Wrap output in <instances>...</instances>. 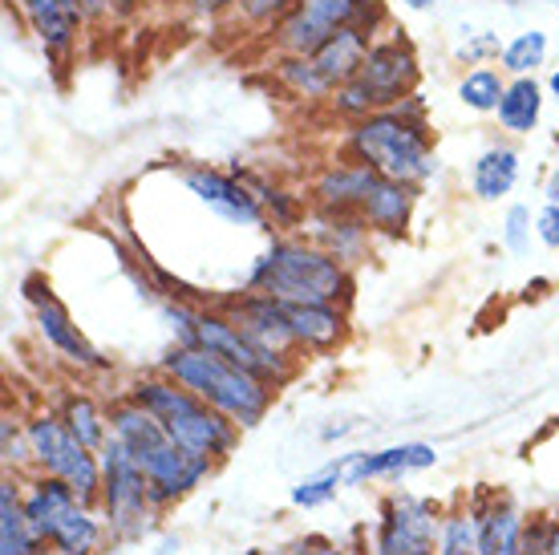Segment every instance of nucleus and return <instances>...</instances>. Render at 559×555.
<instances>
[{
	"mask_svg": "<svg viewBox=\"0 0 559 555\" xmlns=\"http://www.w3.org/2000/svg\"><path fill=\"white\" fill-rule=\"evenodd\" d=\"M182 182L191 187L199 203L207 211H215L219 220L236 223V227H264V208L236 175H224V170H211V167H191L182 175Z\"/></svg>",
	"mask_w": 559,
	"mask_h": 555,
	"instance_id": "nucleus-14",
	"label": "nucleus"
},
{
	"mask_svg": "<svg viewBox=\"0 0 559 555\" xmlns=\"http://www.w3.org/2000/svg\"><path fill=\"white\" fill-rule=\"evenodd\" d=\"M381 16L378 0H296L288 13L280 16L276 42L296 57L317 54L336 28L361 25L373 28Z\"/></svg>",
	"mask_w": 559,
	"mask_h": 555,
	"instance_id": "nucleus-11",
	"label": "nucleus"
},
{
	"mask_svg": "<svg viewBox=\"0 0 559 555\" xmlns=\"http://www.w3.org/2000/svg\"><path fill=\"white\" fill-rule=\"evenodd\" d=\"M57 414L66 417V426H70V430L78 434L90 450H102L106 438H110V414H106L94 398H85V393H70Z\"/></svg>",
	"mask_w": 559,
	"mask_h": 555,
	"instance_id": "nucleus-26",
	"label": "nucleus"
},
{
	"mask_svg": "<svg viewBox=\"0 0 559 555\" xmlns=\"http://www.w3.org/2000/svg\"><path fill=\"white\" fill-rule=\"evenodd\" d=\"M127 393L139 405H146V410L167 426L170 438L179 446H187L191 454H199V459L224 462L236 454L239 430H243V426H236L231 417L219 414L215 405H207L199 393H191L182 381H175V377L163 374V369L151 377H139Z\"/></svg>",
	"mask_w": 559,
	"mask_h": 555,
	"instance_id": "nucleus-3",
	"label": "nucleus"
},
{
	"mask_svg": "<svg viewBox=\"0 0 559 555\" xmlns=\"http://www.w3.org/2000/svg\"><path fill=\"white\" fill-rule=\"evenodd\" d=\"M284 555H349L341 543L324 540V535H300V540L284 543Z\"/></svg>",
	"mask_w": 559,
	"mask_h": 555,
	"instance_id": "nucleus-33",
	"label": "nucleus"
},
{
	"mask_svg": "<svg viewBox=\"0 0 559 555\" xmlns=\"http://www.w3.org/2000/svg\"><path fill=\"white\" fill-rule=\"evenodd\" d=\"M499 122L511 134H532L539 126V114H544V90L535 78H515V82L503 90V102H499Z\"/></svg>",
	"mask_w": 559,
	"mask_h": 555,
	"instance_id": "nucleus-25",
	"label": "nucleus"
},
{
	"mask_svg": "<svg viewBox=\"0 0 559 555\" xmlns=\"http://www.w3.org/2000/svg\"><path fill=\"white\" fill-rule=\"evenodd\" d=\"M475 511V535H478V555H523L527 547V515L519 511V503L511 495H478L471 503Z\"/></svg>",
	"mask_w": 559,
	"mask_h": 555,
	"instance_id": "nucleus-15",
	"label": "nucleus"
},
{
	"mask_svg": "<svg viewBox=\"0 0 559 555\" xmlns=\"http://www.w3.org/2000/svg\"><path fill=\"white\" fill-rule=\"evenodd\" d=\"M25 296H28V305H33V317H37L41 336L57 349V353H61V357H66V362L82 365V369H106V365H110L98 349L85 341V333L73 324L70 308L57 300L45 280H28Z\"/></svg>",
	"mask_w": 559,
	"mask_h": 555,
	"instance_id": "nucleus-13",
	"label": "nucleus"
},
{
	"mask_svg": "<svg viewBox=\"0 0 559 555\" xmlns=\"http://www.w3.org/2000/svg\"><path fill=\"white\" fill-rule=\"evenodd\" d=\"M409 9H430V0H406Z\"/></svg>",
	"mask_w": 559,
	"mask_h": 555,
	"instance_id": "nucleus-40",
	"label": "nucleus"
},
{
	"mask_svg": "<svg viewBox=\"0 0 559 555\" xmlns=\"http://www.w3.org/2000/svg\"><path fill=\"white\" fill-rule=\"evenodd\" d=\"M28 446H33V467L37 474H53L66 486H73V495L90 507H98L102 499V459L98 450L78 438L66 426L61 414H37L25 422Z\"/></svg>",
	"mask_w": 559,
	"mask_h": 555,
	"instance_id": "nucleus-9",
	"label": "nucleus"
},
{
	"mask_svg": "<svg viewBox=\"0 0 559 555\" xmlns=\"http://www.w3.org/2000/svg\"><path fill=\"white\" fill-rule=\"evenodd\" d=\"M409 211H414V187L378 175L357 215L365 220V227H373L381 236H402L409 223Z\"/></svg>",
	"mask_w": 559,
	"mask_h": 555,
	"instance_id": "nucleus-20",
	"label": "nucleus"
},
{
	"mask_svg": "<svg viewBox=\"0 0 559 555\" xmlns=\"http://www.w3.org/2000/svg\"><path fill=\"white\" fill-rule=\"evenodd\" d=\"M284 320H288L296 349L305 353H329L345 336L341 305H284Z\"/></svg>",
	"mask_w": 559,
	"mask_h": 555,
	"instance_id": "nucleus-21",
	"label": "nucleus"
},
{
	"mask_svg": "<svg viewBox=\"0 0 559 555\" xmlns=\"http://www.w3.org/2000/svg\"><path fill=\"white\" fill-rule=\"evenodd\" d=\"M158 369L182 381L191 393H199L203 402L215 405L219 414H227L243 430L260 426L272 410V398H276V389L260 381L255 374H248L243 365L227 362V357L199 345H175Z\"/></svg>",
	"mask_w": 559,
	"mask_h": 555,
	"instance_id": "nucleus-4",
	"label": "nucleus"
},
{
	"mask_svg": "<svg viewBox=\"0 0 559 555\" xmlns=\"http://www.w3.org/2000/svg\"><path fill=\"white\" fill-rule=\"evenodd\" d=\"M167 317L175 320V329H179V345L211 349V353H219V357H227V362L243 365L248 374H255L272 389H280L284 381H293V374H296L293 357L272 353V349H264L260 341H252V336L243 333L227 312H215V308H191V305H170Z\"/></svg>",
	"mask_w": 559,
	"mask_h": 555,
	"instance_id": "nucleus-7",
	"label": "nucleus"
},
{
	"mask_svg": "<svg viewBox=\"0 0 559 555\" xmlns=\"http://www.w3.org/2000/svg\"><path fill=\"white\" fill-rule=\"evenodd\" d=\"M438 555H478L475 511L471 507L442 511V523H438Z\"/></svg>",
	"mask_w": 559,
	"mask_h": 555,
	"instance_id": "nucleus-29",
	"label": "nucleus"
},
{
	"mask_svg": "<svg viewBox=\"0 0 559 555\" xmlns=\"http://www.w3.org/2000/svg\"><path fill=\"white\" fill-rule=\"evenodd\" d=\"M519 182V154L511 146H490V151L478 154L475 170H471V187H475L478 199H503V194L515 191Z\"/></svg>",
	"mask_w": 559,
	"mask_h": 555,
	"instance_id": "nucleus-23",
	"label": "nucleus"
},
{
	"mask_svg": "<svg viewBox=\"0 0 559 555\" xmlns=\"http://www.w3.org/2000/svg\"><path fill=\"white\" fill-rule=\"evenodd\" d=\"M248 288L264 292L280 305H341V300H349L353 280L345 260H336L329 248L276 239L255 260Z\"/></svg>",
	"mask_w": 559,
	"mask_h": 555,
	"instance_id": "nucleus-2",
	"label": "nucleus"
},
{
	"mask_svg": "<svg viewBox=\"0 0 559 555\" xmlns=\"http://www.w3.org/2000/svg\"><path fill=\"white\" fill-rule=\"evenodd\" d=\"M378 179V170L357 163V167H336V170H324V179L317 182V194H321V203L329 211H361L365 194Z\"/></svg>",
	"mask_w": 559,
	"mask_h": 555,
	"instance_id": "nucleus-24",
	"label": "nucleus"
},
{
	"mask_svg": "<svg viewBox=\"0 0 559 555\" xmlns=\"http://www.w3.org/2000/svg\"><path fill=\"white\" fill-rule=\"evenodd\" d=\"M349 142L357 163L373 167L385 179L414 187V182H426L433 175V154H430V139H426V126L418 118H409L402 106L357 118Z\"/></svg>",
	"mask_w": 559,
	"mask_h": 555,
	"instance_id": "nucleus-6",
	"label": "nucleus"
},
{
	"mask_svg": "<svg viewBox=\"0 0 559 555\" xmlns=\"http://www.w3.org/2000/svg\"><path fill=\"white\" fill-rule=\"evenodd\" d=\"M236 0H191V9H195L199 16H215V13H224V9H231Z\"/></svg>",
	"mask_w": 559,
	"mask_h": 555,
	"instance_id": "nucleus-36",
	"label": "nucleus"
},
{
	"mask_svg": "<svg viewBox=\"0 0 559 555\" xmlns=\"http://www.w3.org/2000/svg\"><path fill=\"white\" fill-rule=\"evenodd\" d=\"M547 85H551V97H556V102H559V70L551 73V82H547Z\"/></svg>",
	"mask_w": 559,
	"mask_h": 555,
	"instance_id": "nucleus-39",
	"label": "nucleus"
},
{
	"mask_svg": "<svg viewBox=\"0 0 559 555\" xmlns=\"http://www.w3.org/2000/svg\"><path fill=\"white\" fill-rule=\"evenodd\" d=\"M544 61H547V33H539V28H527V33L511 37L503 45V54H499V66L507 73H515V78H532Z\"/></svg>",
	"mask_w": 559,
	"mask_h": 555,
	"instance_id": "nucleus-28",
	"label": "nucleus"
},
{
	"mask_svg": "<svg viewBox=\"0 0 559 555\" xmlns=\"http://www.w3.org/2000/svg\"><path fill=\"white\" fill-rule=\"evenodd\" d=\"M114 4H118L122 13H130V9H134V0H114Z\"/></svg>",
	"mask_w": 559,
	"mask_h": 555,
	"instance_id": "nucleus-41",
	"label": "nucleus"
},
{
	"mask_svg": "<svg viewBox=\"0 0 559 555\" xmlns=\"http://www.w3.org/2000/svg\"><path fill=\"white\" fill-rule=\"evenodd\" d=\"M547 203H559V167L551 170V179H547Z\"/></svg>",
	"mask_w": 559,
	"mask_h": 555,
	"instance_id": "nucleus-38",
	"label": "nucleus"
},
{
	"mask_svg": "<svg viewBox=\"0 0 559 555\" xmlns=\"http://www.w3.org/2000/svg\"><path fill=\"white\" fill-rule=\"evenodd\" d=\"M527 236H532V215H527V208H511L503 223V244L511 251H523L527 248Z\"/></svg>",
	"mask_w": 559,
	"mask_h": 555,
	"instance_id": "nucleus-32",
	"label": "nucleus"
},
{
	"mask_svg": "<svg viewBox=\"0 0 559 555\" xmlns=\"http://www.w3.org/2000/svg\"><path fill=\"white\" fill-rule=\"evenodd\" d=\"M414 82H418V61H414V49L406 42L369 45L361 73L336 90V110L353 114V118L393 110L397 102H406Z\"/></svg>",
	"mask_w": 559,
	"mask_h": 555,
	"instance_id": "nucleus-10",
	"label": "nucleus"
},
{
	"mask_svg": "<svg viewBox=\"0 0 559 555\" xmlns=\"http://www.w3.org/2000/svg\"><path fill=\"white\" fill-rule=\"evenodd\" d=\"M0 555H53L49 543L28 523L25 495H21L16 479L0 483Z\"/></svg>",
	"mask_w": 559,
	"mask_h": 555,
	"instance_id": "nucleus-22",
	"label": "nucleus"
},
{
	"mask_svg": "<svg viewBox=\"0 0 559 555\" xmlns=\"http://www.w3.org/2000/svg\"><path fill=\"white\" fill-rule=\"evenodd\" d=\"M25 495V515L33 531L49 543L53 555H102L110 528L102 519L98 507H90L73 495V486H66L53 474H37L21 483Z\"/></svg>",
	"mask_w": 559,
	"mask_h": 555,
	"instance_id": "nucleus-5",
	"label": "nucleus"
},
{
	"mask_svg": "<svg viewBox=\"0 0 559 555\" xmlns=\"http://www.w3.org/2000/svg\"><path fill=\"white\" fill-rule=\"evenodd\" d=\"M523 555H535V552H532V547H523Z\"/></svg>",
	"mask_w": 559,
	"mask_h": 555,
	"instance_id": "nucleus-42",
	"label": "nucleus"
},
{
	"mask_svg": "<svg viewBox=\"0 0 559 555\" xmlns=\"http://www.w3.org/2000/svg\"><path fill=\"white\" fill-rule=\"evenodd\" d=\"M345 486V454L333 462H324L321 471H312L308 479L293 486V507L300 511H312V507H324L329 499H336V491Z\"/></svg>",
	"mask_w": 559,
	"mask_h": 555,
	"instance_id": "nucleus-27",
	"label": "nucleus"
},
{
	"mask_svg": "<svg viewBox=\"0 0 559 555\" xmlns=\"http://www.w3.org/2000/svg\"><path fill=\"white\" fill-rule=\"evenodd\" d=\"M503 90H507V82L499 78V70H487V66H483V70H471L459 82L462 106H471V110H478V114L499 110V102H503Z\"/></svg>",
	"mask_w": 559,
	"mask_h": 555,
	"instance_id": "nucleus-30",
	"label": "nucleus"
},
{
	"mask_svg": "<svg viewBox=\"0 0 559 555\" xmlns=\"http://www.w3.org/2000/svg\"><path fill=\"white\" fill-rule=\"evenodd\" d=\"M106 414H110V434L127 442V450L134 454L142 474H146L151 499L158 511H170L175 503H182L191 491H199V486L207 483L211 471H215V462L199 459L187 446L175 442L167 434V426L146 405L134 402L130 393H122Z\"/></svg>",
	"mask_w": 559,
	"mask_h": 555,
	"instance_id": "nucleus-1",
	"label": "nucleus"
},
{
	"mask_svg": "<svg viewBox=\"0 0 559 555\" xmlns=\"http://www.w3.org/2000/svg\"><path fill=\"white\" fill-rule=\"evenodd\" d=\"M98 459H102L98 511H102V519H106V528H110V540L114 543L142 540V535L154 528V519L163 515L151 499V483H146V474H142V467L127 450V442H122V438H114V434L98 450Z\"/></svg>",
	"mask_w": 559,
	"mask_h": 555,
	"instance_id": "nucleus-8",
	"label": "nucleus"
},
{
	"mask_svg": "<svg viewBox=\"0 0 559 555\" xmlns=\"http://www.w3.org/2000/svg\"><path fill=\"white\" fill-rule=\"evenodd\" d=\"M535 232H539V239H544L547 248H559V203H547V208L539 211Z\"/></svg>",
	"mask_w": 559,
	"mask_h": 555,
	"instance_id": "nucleus-35",
	"label": "nucleus"
},
{
	"mask_svg": "<svg viewBox=\"0 0 559 555\" xmlns=\"http://www.w3.org/2000/svg\"><path fill=\"white\" fill-rule=\"evenodd\" d=\"M365 54H369V28L345 25V28H336L317 54H308V61H312V70L321 73V82L329 85V94H333V90L349 85L353 78L361 73Z\"/></svg>",
	"mask_w": 559,
	"mask_h": 555,
	"instance_id": "nucleus-18",
	"label": "nucleus"
},
{
	"mask_svg": "<svg viewBox=\"0 0 559 555\" xmlns=\"http://www.w3.org/2000/svg\"><path fill=\"white\" fill-rule=\"evenodd\" d=\"M433 462H438V450L426 442H402V446H385V450H353V454H345V486L430 471Z\"/></svg>",
	"mask_w": 559,
	"mask_h": 555,
	"instance_id": "nucleus-16",
	"label": "nucleus"
},
{
	"mask_svg": "<svg viewBox=\"0 0 559 555\" xmlns=\"http://www.w3.org/2000/svg\"><path fill=\"white\" fill-rule=\"evenodd\" d=\"M527 547L535 555H559V515H544L527 523Z\"/></svg>",
	"mask_w": 559,
	"mask_h": 555,
	"instance_id": "nucleus-31",
	"label": "nucleus"
},
{
	"mask_svg": "<svg viewBox=\"0 0 559 555\" xmlns=\"http://www.w3.org/2000/svg\"><path fill=\"white\" fill-rule=\"evenodd\" d=\"M85 16H102L106 9H110V0H82Z\"/></svg>",
	"mask_w": 559,
	"mask_h": 555,
	"instance_id": "nucleus-37",
	"label": "nucleus"
},
{
	"mask_svg": "<svg viewBox=\"0 0 559 555\" xmlns=\"http://www.w3.org/2000/svg\"><path fill=\"white\" fill-rule=\"evenodd\" d=\"M25 21L33 25L37 42L49 49L53 57L70 54L78 42V28H82V0H16Z\"/></svg>",
	"mask_w": 559,
	"mask_h": 555,
	"instance_id": "nucleus-19",
	"label": "nucleus"
},
{
	"mask_svg": "<svg viewBox=\"0 0 559 555\" xmlns=\"http://www.w3.org/2000/svg\"><path fill=\"white\" fill-rule=\"evenodd\" d=\"M438 523L442 511L430 499L393 491L381 499L369 555H438Z\"/></svg>",
	"mask_w": 559,
	"mask_h": 555,
	"instance_id": "nucleus-12",
	"label": "nucleus"
},
{
	"mask_svg": "<svg viewBox=\"0 0 559 555\" xmlns=\"http://www.w3.org/2000/svg\"><path fill=\"white\" fill-rule=\"evenodd\" d=\"M227 317L236 320L252 341L272 349V353H284V357L296 353V341H293V333H288V320H284V305L272 300V296H264V292L248 288L239 300L227 305Z\"/></svg>",
	"mask_w": 559,
	"mask_h": 555,
	"instance_id": "nucleus-17",
	"label": "nucleus"
},
{
	"mask_svg": "<svg viewBox=\"0 0 559 555\" xmlns=\"http://www.w3.org/2000/svg\"><path fill=\"white\" fill-rule=\"evenodd\" d=\"M296 0H239V9L248 21H272V16H284Z\"/></svg>",
	"mask_w": 559,
	"mask_h": 555,
	"instance_id": "nucleus-34",
	"label": "nucleus"
}]
</instances>
